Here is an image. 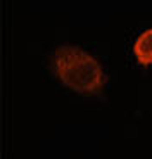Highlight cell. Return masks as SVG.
<instances>
[{"mask_svg":"<svg viewBox=\"0 0 152 159\" xmlns=\"http://www.w3.org/2000/svg\"><path fill=\"white\" fill-rule=\"evenodd\" d=\"M50 69L60 83L81 95H100L107 83L102 64L78 45H60L50 56Z\"/></svg>","mask_w":152,"mask_h":159,"instance_id":"obj_1","label":"cell"},{"mask_svg":"<svg viewBox=\"0 0 152 159\" xmlns=\"http://www.w3.org/2000/svg\"><path fill=\"white\" fill-rule=\"evenodd\" d=\"M133 54L138 64L142 66L152 64V28L145 30L136 36L135 43H133Z\"/></svg>","mask_w":152,"mask_h":159,"instance_id":"obj_2","label":"cell"}]
</instances>
